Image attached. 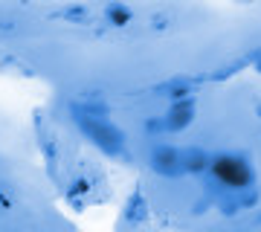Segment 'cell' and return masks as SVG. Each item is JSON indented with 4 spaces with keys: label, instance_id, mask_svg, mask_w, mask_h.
Segmentation results:
<instances>
[{
    "label": "cell",
    "instance_id": "obj_1",
    "mask_svg": "<svg viewBox=\"0 0 261 232\" xmlns=\"http://www.w3.org/2000/svg\"><path fill=\"white\" fill-rule=\"evenodd\" d=\"M215 174L221 177V180H226L229 186H244L247 180H250L244 163H241V160H232V157L218 160V163H215Z\"/></svg>",
    "mask_w": 261,
    "mask_h": 232
}]
</instances>
